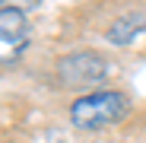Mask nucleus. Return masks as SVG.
Wrapping results in <instances>:
<instances>
[{"label": "nucleus", "mask_w": 146, "mask_h": 143, "mask_svg": "<svg viewBox=\"0 0 146 143\" xmlns=\"http://www.w3.org/2000/svg\"><path fill=\"white\" fill-rule=\"evenodd\" d=\"M127 111H130V99L124 92L99 89V92L80 95L70 105V124L80 130H105V127L121 124L127 118Z\"/></svg>", "instance_id": "f257e3e1"}, {"label": "nucleus", "mask_w": 146, "mask_h": 143, "mask_svg": "<svg viewBox=\"0 0 146 143\" xmlns=\"http://www.w3.org/2000/svg\"><path fill=\"white\" fill-rule=\"evenodd\" d=\"M29 19L19 7H3L0 10V48H3V67H10L29 45Z\"/></svg>", "instance_id": "f03ea898"}, {"label": "nucleus", "mask_w": 146, "mask_h": 143, "mask_svg": "<svg viewBox=\"0 0 146 143\" xmlns=\"http://www.w3.org/2000/svg\"><path fill=\"white\" fill-rule=\"evenodd\" d=\"M57 73L67 86H86V83H102L108 73V64L99 54H89V51H76L57 64Z\"/></svg>", "instance_id": "7ed1b4c3"}, {"label": "nucleus", "mask_w": 146, "mask_h": 143, "mask_svg": "<svg viewBox=\"0 0 146 143\" xmlns=\"http://www.w3.org/2000/svg\"><path fill=\"white\" fill-rule=\"evenodd\" d=\"M146 29V13H130V16H121L114 26L108 29V41H114V45H127L137 32H143Z\"/></svg>", "instance_id": "20e7f679"}, {"label": "nucleus", "mask_w": 146, "mask_h": 143, "mask_svg": "<svg viewBox=\"0 0 146 143\" xmlns=\"http://www.w3.org/2000/svg\"><path fill=\"white\" fill-rule=\"evenodd\" d=\"M3 7H38V0H3Z\"/></svg>", "instance_id": "39448f33"}]
</instances>
